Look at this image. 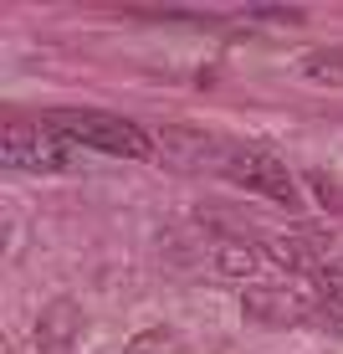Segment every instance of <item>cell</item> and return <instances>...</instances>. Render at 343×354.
Instances as JSON below:
<instances>
[{
	"mask_svg": "<svg viewBox=\"0 0 343 354\" xmlns=\"http://www.w3.org/2000/svg\"><path fill=\"white\" fill-rule=\"evenodd\" d=\"M262 252L251 247V241H236V236H226V241H215L210 247V272L215 277H226V283H246L256 288V277H262Z\"/></svg>",
	"mask_w": 343,
	"mask_h": 354,
	"instance_id": "cell-6",
	"label": "cell"
},
{
	"mask_svg": "<svg viewBox=\"0 0 343 354\" xmlns=\"http://www.w3.org/2000/svg\"><path fill=\"white\" fill-rule=\"evenodd\" d=\"M308 308L313 303L302 298L297 288H266V283H256L241 292V313H246L251 324H297V319H308Z\"/></svg>",
	"mask_w": 343,
	"mask_h": 354,
	"instance_id": "cell-5",
	"label": "cell"
},
{
	"mask_svg": "<svg viewBox=\"0 0 343 354\" xmlns=\"http://www.w3.org/2000/svg\"><path fill=\"white\" fill-rule=\"evenodd\" d=\"M215 175L236 180L241 190H256V195H266V201H277V205H297V185H292L287 165H282L277 154L256 149V144H226Z\"/></svg>",
	"mask_w": 343,
	"mask_h": 354,
	"instance_id": "cell-3",
	"label": "cell"
},
{
	"mask_svg": "<svg viewBox=\"0 0 343 354\" xmlns=\"http://www.w3.org/2000/svg\"><path fill=\"white\" fill-rule=\"evenodd\" d=\"M302 77L323 82V88H343V52H308L302 57Z\"/></svg>",
	"mask_w": 343,
	"mask_h": 354,
	"instance_id": "cell-7",
	"label": "cell"
},
{
	"mask_svg": "<svg viewBox=\"0 0 343 354\" xmlns=\"http://www.w3.org/2000/svg\"><path fill=\"white\" fill-rule=\"evenodd\" d=\"M179 349V339H175V328H144V334H133L124 354H175Z\"/></svg>",
	"mask_w": 343,
	"mask_h": 354,
	"instance_id": "cell-8",
	"label": "cell"
},
{
	"mask_svg": "<svg viewBox=\"0 0 343 354\" xmlns=\"http://www.w3.org/2000/svg\"><path fill=\"white\" fill-rule=\"evenodd\" d=\"M46 124H52L57 133H67L77 149L118 154V160H149L154 154V133H144L133 118L103 113V108H52Z\"/></svg>",
	"mask_w": 343,
	"mask_h": 354,
	"instance_id": "cell-1",
	"label": "cell"
},
{
	"mask_svg": "<svg viewBox=\"0 0 343 354\" xmlns=\"http://www.w3.org/2000/svg\"><path fill=\"white\" fill-rule=\"evenodd\" d=\"M0 165L16 169V175H67L77 169V149H72L67 133H57L52 124H21L10 118L0 129Z\"/></svg>",
	"mask_w": 343,
	"mask_h": 354,
	"instance_id": "cell-2",
	"label": "cell"
},
{
	"mask_svg": "<svg viewBox=\"0 0 343 354\" xmlns=\"http://www.w3.org/2000/svg\"><path fill=\"white\" fill-rule=\"evenodd\" d=\"M246 16L251 21H302V10H292V6H246Z\"/></svg>",
	"mask_w": 343,
	"mask_h": 354,
	"instance_id": "cell-11",
	"label": "cell"
},
{
	"mask_svg": "<svg viewBox=\"0 0 343 354\" xmlns=\"http://www.w3.org/2000/svg\"><path fill=\"white\" fill-rule=\"evenodd\" d=\"M82 324H88V313H82L72 298L46 303L41 319H36V328H31V354H62V349H72V339H82Z\"/></svg>",
	"mask_w": 343,
	"mask_h": 354,
	"instance_id": "cell-4",
	"label": "cell"
},
{
	"mask_svg": "<svg viewBox=\"0 0 343 354\" xmlns=\"http://www.w3.org/2000/svg\"><path fill=\"white\" fill-rule=\"evenodd\" d=\"M317 288H323V308H328V319L343 328V267H328V272L317 277Z\"/></svg>",
	"mask_w": 343,
	"mask_h": 354,
	"instance_id": "cell-10",
	"label": "cell"
},
{
	"mask_svg": "<svg viewBox=\"0 0 343 354\" xmlns=\"http://www.w3.org/2000/svg\"><path fill=\"white\" fill-rule=\"evenodd\" d=\"M266 252H272V262H282L287 272H302V267H308V247H302L297 236H272Z\"/></svg>",
	"mask_w": 343,
	"mask_h": 354,
	"instance_id": "cell-9",
	"label": "cell"
}]
</instances>
